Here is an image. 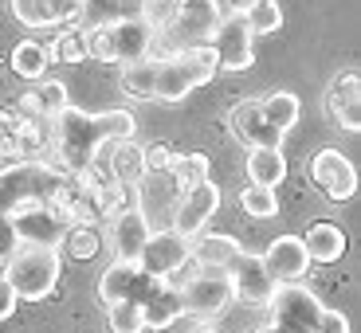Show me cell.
<instances>
[{"label":"cell","mask_w":361,"mask_h":333,"mask_svg":"<svg viewBox=\"0 0 361 333\" xmlns=\"http://www.w3.org/2000/svg\"><path fill=\"white\" fill-rule=\"evenodd\" d=\"M208 157L204 153H177V165L169 169V177H173V184H177L180 192L185 189H192V184H200V180H208Z\"/></svg>","instance_id":"cell-32"},{"label":"cell","mask_w":361,"mask_h":333,"mask_svg":"<svg viewBox=\"0 0 361 333\" xmlns=\"http://www.w3.org/2000/svg\"><path fill=\"white\" fill-rule=\"evenodd\" d=\"M310 180L326 200H338V204L357 196V165L342 149H318L310 157Z\"/></svg>","instance_id":"cell-9"},{"label":"cell","mask_w":361,"mask_h":333,"mask_svg":"<svg viewBox=\"0 0 361 333\" xmlns=\"http://www.w3.org/2000/svg\"><path fill=\"white\" fill-rule=\"evenodd\" d=\"M142 165H145V172H169L173 165H177V149L157 142V145H149V149H142Z\"/></svg>","instance_id":"cell-37"},{"label":"cell","mask_w":361,"mask_h":333,"mask_svg":"<svg viewBox=\"0 0 361 333\" xmlns=\"http://www.w3.org/2000/svg\"><path fill=\"white\" fill-rule=\"evenodd\" d=\"M106 325H110V333H145L142 306H134V302H118V306H106Z\"/></svg>","instance_id":"cell-35"},{"label":"cell","mask_w":361,"mask_h":333,"mask_svg":"<svg viewBox=\"0 0 361 333\" xmlns=\"http://www.w3.org/2000/svg\"><path fill=\"white\" fill-rule=\"evenodd\" d=\"M142 318H145V329H169L173 322L185 318V306H180V290L173 282H157L149 290V298L142 302Z\"/></svg>","instance_id":"cell-21"},{"label":"cell","mask_w":361,"mask_h":333,"mask_svg":"<svg viewBox=\"0 0 361 333\" xmlns=\"http://www.w3.org/2000/svg\"><path fill=\"white\" fill-rule=\"evenodd\" d=\"M59 247H63V255H71V259H94L99 247H102V235H99V227L75 224V227H67V235H63Z\"/></svg>","instance_id":"cell-30"},{"label":"cell","mask_w":361,"mask_h":333,"mask_svg":"<svg viewBox=\"0 0 361 333\" xmlns=\"http://www.w3.org/2000/svg\"><path fill=\"white\" fill-rule=\"evenodd\" d=\"M314 333H350V318H345V314H338V310H326Z\"/></svg>","instance_id":"cell-38"},{"label":"cell","mask_w":361,"mask_h":333,"mask_svg":"<svg viewBox=\"0 0 361 333\" xmlns=\"http://www.w3.org/2000/svg\"><path fill=\"white\" fill-rule=\"evenodd\" d=\"M12 16H16L24 27L79 24L82 0H12Z\"/></svg>","instance_id":"cell-19"},{"label":"cell","mask_w":361,"mask_h":333,"mask_svg":"<svg viewBox=\"0 0 361 333\" xmlns=\"http://www.w3.org/2000/svg\"><path fill=\"white\" fill-rule=\"evenodd\" d=\"M252 39L255 36H252V27H247V20L228 12V16L220 20V27L212 32V39H208V47L216 55V71H247V67L255 63Z\"/></svg>","instance_id":"cell-11"},{"label":"cell","mask_w":361,"mask_h":333,"mask_svg":"<svg viewBox=\"0 0 361 333\" xmlns=\"http://www.w3.org/2000/svg\"><path fill=\"white\" fill-rule=\"evenodd\" d=\"M220 20H224L220 0H177V12H173V20L165 24V32H169V51L208 47V39H212V32L220 27Z\"/></svg>","instance_id":"cell-7"},{"label":"cell","mask_w":361,"mask_h":333,"mask_svg":"<svg viewBox=\"0 0 361 333\" xmlns=\"http://www.w3.org/2000/svg\"><path fill=\"white\" fill-rule=\"evenodd\" d=\"M240 208L252 220H275L279 216V196H275V189H255V184H247L240 192Z\"/></svg>","instance_id":"cell-33"},{"label":"cell","mask_w":361,"mask_h":333,"mask_svg":"<svg viewBox=\"0 0 361 333\" xmlns=\"http://www.w3.org/2000/svg\"><path fill=\"white\" fill-rule=\"evenodd\" d=\"M267 310H271V322L283 325L287 333H314L318 322H322V314H326V306L302 287V282L279 287L275 298L267 302Z\"/></svg>","instance_id":"cell-8"},{"label":"cell","mask_w":361,"mask_h":333,"mask_svg":"<svg viewBox=\"0 0 361 333\" xmlns=\"http://www.w3.org/2000/svg\"><path fill=\"white\" fill-rule=\"evenodd\" d=\"M87 196L94 204V212H99V220H114L122 208L134 204V189L130 184H118V180H99Z\"/></svg>","instance_id":"cell-27"},{"label":"cell","mask_w":361,"mask_h":333,"mask_svg":"<svg viewBox=\"0 0 361 333\" xmlns=\"http://www.w3.org/2000/svg\"><path fill=\"white\" fill-rule=\"evenodd\" d=\"M259 110H263V118H267V126H271V130H279V134L287 137L290 130L298 126L302 102H298V94H290V90H275V94L259 99Z\"/></svg>","instance_id":"cell-25"},{"label":"cell","mask_w":361,"mask_h":333,"mask_svg":"<svg viewBox=\"0 0 361 333\" xmlns=\"http://www.w3.org/2000/svg\"><path fill=\"white\" fill-rule=\"evenodd\" d=\"M36 99H39V114L44 118H59L67 106H71V99H67V82H59V79H44V87L36 90Z\"/></svg>","instance_id":"cell-36"},{"label":"cell","mask_w":361,"mask_h":333,"mask_svg":"<svg viewBox=\"0 0 361 333\" xmlns=\"http://www.w3.org/2000/svg\"><path fill=\"white\" fill-rule=\"evenodd\" d=\"M302 247H307L310 263H338L345 255V232L338 224H314L302 235Z\"/></svg>","instance_id":"cell-23"},{"label":"cell","mask_w":361,"mask_h":333,"mask_svg":"<svg viewBox=\"0 0 361 333\" xmlns=\"http://www.w3.org/2000/svg\"><path fill=\"white\" fill-rule=\"evenodd\" d=\"M51 67V55H47V44H36V39H24V44L12 47V71L20 79L36 82L44 79V71Z\"/></svg>","instance_id":"cell-28"},{"label":"cell","mask_w":361,"mask_h":333,"mask_svg":"<svg viewBox=\"0 0 361 333\" xmlns=\"http://www.w3.org/2000/svg\"><path fill=\"white\" fill-rule=\"evenodd\" d=\"M47 55H51V63H82V59H90L87 55V32L63 27V32L47 44Z\"/></svg>","instance_id":"cell-29"},{"label":"cell","mask_w":361,"mask_h":333,"mask_svg":"<svg viewBox=\"0 0 361 333\" xmlns=\"http://www.w3.org/2000/svg\"><path fill=\"white\" fill-rule=\"evenodd\" d=\"M216 208H220V189L212 184V180H200V184H192V189L180 192L169 232H177L180 239L192 244L197 235H204V224L216 216Z\"/></svg>","instance_id":"cell-12"},{"label":"cell","mask_w":361,"mask_h":333,"mask_svg":"<svg viewBox=\"0 0 361 333\" xmlns=\"http://www.w3.org/2000/svg\"><path fill=\"white\" fill-rule=\"evenodd\" d=\"M16 306H20L16 290H12V287H8V279L0 275V322H4V318H12V314H16Z\"/></svg>","instance_id":"cell-39"},{"label":"cell","mask_w":361,"mask_h":333,"mask_svg":"<svg viewBox=\"0 0 361 333\" xmlns=\"http://www.w3.org/2000/svg\"><path fill=\"white\" fill-rule=\"evenodd\" d=\"M180 306H185V318H197V322H208V318H220L232 302V279H228L224 267H192V275L180 282Z\"/></svg>","instance_id":"cell-6"},{"label":"cell","mask_w":361,"mask_h":333,"mask_svg":"<svg viewBox=\"0 0 361 333\" xmlns=\"http://www.w3.org/2000/svg\"><path fill=\"white\" fill-rule=\"evenodd\" d=\"M122 94H130V99H137V102L154 99V59L122 67Z\"/></svg>","instance_id":"cell-31"},{"label":"cell","mask_w":361,"mask_h":333,"mask_svg":"<svg viewBox=\"0 0 361 333\" xmlns=\"http://www.w3.org/2000/svg\"><path fill=\"white\" fill-rule=\"evenodd\" d=\"M106 177L118 180V184H130V189L145 177L142 149L134 145V137H130V142H114V145H110V169H106Z\"/></svg>","instance_id":"cell-26"},{"label":"cell","mask_w":361,"mask_h":333,"mask_svg":"<svg viewBox=\"0 0 361 333\" xmlns=\"http://www.w3.org/2000/svg\"><path fill=\"white\" fill-rule=\"evenodd\" d=\"M197 333H216V329H208V325H200V329Z\"/></svg>","instance_id":"cell-42"},{"label":"cell","mask_w":361,"mask_h":333,"mask_svg":"<svg viewBox=\"0 0 361 333\" xmlns=\"http://www.w3.org/2000/svg\"><path fill=\"white\" fill-rule=\"evenodd\" d=\"M255 4H259V0H228V12H232V16H244V12L255 8Z\"/></svg>","instance_id":"cell-40"},{"label":"cell","mask_w":361,"mask_h":333,"mask_svg":"<svg viewBox=\"0 0 361 333\" xmlns=\"http://www.w3.org/2000/svg\"><path fill=\"white\" fill-rule=\"evenodd\" d=\"M4 279L16 290L20 302H44L47 294H55V282H59V251L20 244L12 259L4 263Z\"/></svg>","instance_id":"cell-5"},{"label":"cell","mask_w":361,"mask_h":333,"mask_svg":"<svg viewBox=\"0 0 361 333\" xmlns=\"http://www.w3.org/2000/svg\"><path fill=\"white\" fill-rule=\"evenodd\" d=\"M137 134V118L130 110H90L67 106L59 118H51V137H55V157L67 177L87 172L102 157V149L114 142H130Z\"/></svg>","instance_id":"cell-1"},{"label":"cell","mask_w":361,"mask_h":333,"mask_svg":"<svg viewBox=\"0 0 361 333\" xmlns=\"http://www.w3.org/2000/svg\"><path fill=\"white\" fill-rule=\"evenodd\" d=\"M67 184H71V177L47 161H12L0 169V263H8L12 251L20 247L8 220L20 216L24 208L51 204Z\"/></svg>","instance_id":"cell-2"},{"label":"cell","mask_w":361,"mask_h":333,"mask_svg":"<svg viewBox=\"0 0 361 333\" xmlns=\"http://www.w3.org/2000/svg\"><path fill=\"white\" fill-rule=\"evenodd\" d=\"M247 27H252V36H271V32H279L283 27V8L279 0H259L255 8L244 12Z\"/></svg>","instance_id":"cell-34"},{"label":"cell","mask_w":361,"mask_h":333,"mask_svg":"<svg viewBox=\"0 0 361 333\" xmlns=\"http://www.w3.org/2000/svg\"><path fill=\"white\" fill-rule=\"evenodd\" d=\"M228 130L235 142H244L247 149H279L283 134L267 126V118L259 110V99H244L228 110Z\"/></svg>","instance_id":"cell-17"},{"label":"cell","mask_w":361,"mask_h":333,"mask_svg":"<svg viewBox=\"0 0 361 333\" xmlns=\"http://www.w3.org/2000/svg\"><path fill=\"white\" fill-rule=\"evenodd\" d=\"M157 282L161 279H149L137 263H110V267L99 275V302L102 306H118V302L142 306Z\"/></svg>","instance_id":"cell-13"},{"label":"cell","mask_w":361,"mask_h":333,"mask_svg":"<svg viewBox=\"0 0 361 333\" xmlns=\"http://www.w3.org/2000/svg\"><path fill=\"white\" fill-rule=\"evenodd\" d=\"M244 169L255 189H275L287 177V157H283V149H247Z\"/></svg>","instance_id":"cell-24"},{"label":"cell","mask_w":361,"mask_h":333,"mask_svg":"<svg viewBox=\"0 0 361 333\" xmlns=\"http://www.w3.org/2000/svg\"><path fill=\"white\" fill-rule=\"evenodd\" d=\"M255 333H287V329H283V325H275V322H267V325H259Z\"/></svg>","instance_id":"cell-41"},{"label":"cell","mask_w":361,"mask_h":333,"mask_svg":"<svg viewBox=\"0 0 361 333\" xmlns=\"http://www.w3.org/2000/svg\"><path fill=\"white\" fill-rule=\"evenodd\" d=\"M228 279H232V294L247 306H267L271 298H275V282L271 275L263 270V259L252 251H240L232 263H228Z\"/></svg>","instance_id":"cell-15"},{"label":"cell","mask_w":361,"mask_h":333,"mask_svg":"<svg viewBox=\"0 0 361 333\" xmlns=\"http://www.w3.org/2000/svg\"><path fill=\"white\" fill-rule=\"evenodd\" d=\"M157 44V32L145 20H122V24H106L87 32V55L99 63H114V67H130L149 59Z\"/></svg>","instance_id":"cell-4"},{"label":"cell","mask_w":361,"mask_h":333,"mask_svg":"<svg viewBox=\"0 0 361 333\" xmlns=\"http://www.w3.org/2000/svg\"><path fill=\"white\" fill-rule=\"evenodd\" d=\"M240 251H244V247H240V239H235V235L204 232V235H197V239H192V263H197V267H224L228 270V263H232Z\"/></svg>","instance_id":"cell-22"},{"label":"cell","mask_w":361,"mask_h":333,"mask_svg":"<svg viewBox=\"0 0 361 333\" xmlns=\"http://www.w3.org/2000/svg\"><path fill=\"white\" fill-rule=\"evenodd\" d=\"M192 263V244L189 239H180L177 232H149V239H145L142 255H137V267L149 275V279H161L169 282V275H177V270H185Z\"/></svg>","instance_id":"cell-10"},{"label":"cell","mask_w":361,"mask_h":333,"mask_svg":"<svg viewBox=\"0 0 361 333\" xmlns=\"http://www.w3.org/2000/svg\"><path fill=\"white\" fill-rule=\"evenodd\" d=\"M263 259V270L271 275L275 287H295V282L307 279L310 270V255L302 247L298 235H279V239H271V247L259 255Z\"/></svg>","instance_id":"cell-14"},{"label":"cell","mask_w":361,"mask_h":333,"mask_svg":"<svg viewBox=\"0 0 361 333\" xmlns=\"http://www.w3.org/2000/svg\"><path fill=\"white\" fill-rule=\"evenodd\" d=\"M149 216H145V208L130 204L122 208L114 220H110V247H114V263H137V255H142L145 239H149Z\"/></svg>","instance_id":"cell-18"},{"label":"cell","mask_w":361,"mask_h":333,"mask_svg":"<svg viewBox=\"0 0 361 333\" xmlns=\"http://www.w3.org/2000/svg\"><path fill=\"white\" fill-rule=\"evenodd\" d=\"M216 75V55L212 47H185L154 59V99L161 102H180Z\"/></svg>","instance_id":"cell-3"},{"label":"cell","mask_w":361,"mask_h":333,"mask_svg":"<svg viewBox=\"0 0 361 333\" xmlns=\"http://www.w3.org/2000/svg\"><path fill=\"white\" fill-rule=\"evenodd\" d=\"M16 244H36V247H59L67 235V220L55 212L51 204L44 208H24L20 216L8 220Z\"/></svg>","instance_id":"cell-16"},{"label":"cell","mask_w":361,"mask_h":333,"mask_svg":"<svg viewBox=\"0 0 361 333\" xmlns=\"http://www.w3.org/2000/svg\"><path fill=\"white\" fill-rule=\"evenodd\" d=\"M326 106H330V114L338 118V126L345 130V134H357L361 130V79L357 71H342L334 82H330V94H326Z\"/></svg>","instance_id":"cell-20"}]
</instances>
